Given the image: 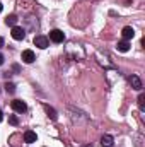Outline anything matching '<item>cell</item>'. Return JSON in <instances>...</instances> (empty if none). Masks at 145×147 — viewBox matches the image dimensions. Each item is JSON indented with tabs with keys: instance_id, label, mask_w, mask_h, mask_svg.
I'll return each instance as SVG.
<instances>
[{
	"instance_id": "ba28073f",
	"label": "cell",
	"mask_w": 145,
	"mask_h": 147,
	"mask_svg": "<svg viewBox=\"0 0 145 147\" xmlns=\"http://www.w3.org/2000/svg\"><path fill=\"white\" fill-rule=\"evenodd\" d=\"M121 34H123V38L128 41V39H132V38L135 36V31H133V28H132V26H126V28H123Z\"/></svg>"
},
{
	"instance_id": "52a82bcc",
	"label": "cell",
	"mask_w": 145,
	"mask_h": 147,
	"mask_svg": "<svg viewBox=\"0 0 145 147\" xmlns=\"http://www.w3.org/2000/svg\"><path fill=\"white\" fill-rule=\"evenodd\" d=\"M101 146L103 147H114V140H113V137L111 135H103L101 137Z\"/></svg>"
},
{
	"instance_id": "5bb4252c",
	"label": "cell",
	"mask_w": 145,
	"mask_h": 147,
	"mask_svg": "<svg viewBox=\"0 0 145 147\" xmlns=\"http://www.w3.org/2000/svg\"><path fill=\"white\" fill-rule=\"evenodd\" d=\"M5 91H7V92H14V91H15V86H14L12 82H7V84H5Z\"/></svg>"
},
{
	"instance_id": "8992f818",
	"label": "cell",
	"mask_w": 145,
	"mask_h": 147,
	"mask_svg": "<svg viewBox=\"0 0 145 147\" xmlns=\"http://www.w3.org/2000/svg\"><path fill=\"white\" fill-rule=\"evenodd\" d=\"M128 80H130L132 87H133V89H137V91H140V89L144 87V86H142V80H140L137 75H130V77H128Z\"/></svg>"
},
{
	"instance_id": "6da1fadb",
	"label": "cell",
	"mask_w": 145,
	"mask_h": 147,
	"mask_svg": "<svg viewBox=\"0 0 145 147\" xmlns=\"http://www.w3.org/2000/svg\"><path fill=\"white\" fill-rule=\"evenodd\" d=\"M10 106H12V110L17 111V113H24V111H28L26 103H24V101H21V99H14V101L10 103Z\"/></svg>"
},
{
	"instance_id": "3957f363",
	"label": "cell",
	"mask_w": 145,
	"mask_h": 147,
	"mask_svg": "<svg viewBox=\"0 0 145 147\" xmlns=\"http://www.w3.org/2000/svg\"><path fill=\"white\" fill-rule=\"evenodd\" d=\"M34 45H36L38 48L44 50V48H48V46H50V41H48V38H46V36H36V38H34Z\"/></svg>"
},
{
	"instance_id": "4fadbf2b",
	"label": "cell",
	"mask_w": 145,
	"mask_h": 147,
	"mask_svg": "<svg viewBox=\"0 0 145 147\" xmlns=\"http://www.w3.org/2000/svg\"><path fill=\"white\" fill-rule=\"evenodd\" d=\"M138 106H140V110H142V111L145 110V94H144V92L138 96Z\"/></svg>"
},
{
	"instance_id": "30bf717a",
	"label": "cell",
	"mask_w": 145,
	"mask_h": 147,
	"mask_svg": "<svg viewBox=\"0 0 145 147\" xmlns=\"http://www.w3.org/2000/svg\"><path fill=\"white\" fill-rule=\"evenodd\" d=\"M116 48H118V51H121V53H126V51L130 50V43H128L126 39H125V41H119Z\"/></svg>"
},
{
	"instance_id": "d6986e66",
	"label": "cell",
	"mask_w": 145,
	"mask_h": 147,
	"mask_svg": "<svg viewBox=\"0 0 145 147\" xmlns=\"http://www.w3.org/2000/svg\"><path fill=\"white\" fill-rule=\"evenodd\" d=\"M2 118H3V116H2V111H0V120H2Z\"/></svg>"
},
{
	"instance_id": "277c9868",
	"label": "cell",
	"mask_w": 145,
	"mask_h": 147,
	"mask_svg": "<svg viewBox=\"0 0 145 147\" xmlns=\"http://www.w3.org/2000/svg\"><path fill=\"white\" fill-rule=\"evenodd\" d=\"M34 60H36V57H34V51H33V50H24V51H22V62L33 63Z\"/></svg>"
},
{
	"instance_id": "5b68a950",
	"label": "cell",
	"mask_w": 145,
	"mask_h": 147,
	"mask_svg": "<svg viewBox=\"0 0 145 147\" xmlns=\"http://www.w3.org/2000/svg\"><path fill=\"white\" fill-rule=\"evenodd\" d=\"M12 38L14 39H17V41H21V39H24V36H26V33H24V29L22 28H17V26H14L12 28Z\"/></svg>"
},
{
	"instance_id": "ac0fdd59",
	"label": "cell",
	"mask_w": 145,
	"mask_h": 147,
	"mask_svg": "<svg viewBox=\"0 0 145 147\" xmlns=\"http://www.w3.org/2000/svg\"><path fill=\"white\" fill-rule=\"evenodd\" d=\"M2 9H3V5H2V3H0V12H2Z\"/></svg>"
},
{
	"instance_id": "e0dca14e",
	"label": "cell",
	"mask_w": 145,
	"mask_h": 147,
	"mask_svg": "<svg viewBox=\"0 0 145 147\" xmlns=\"http://www.w3.org/2000/svg\"><path fill=\"white\" fill-rule=\"evenodd\" d=\"M3 46V39H2V36H0V48Z\"/></svg>"
},
{
	"instance_id": "7a4b0ae2",
	"label": "cell",
	"mask_w": 145,
	"mask_h": 147,
	"mask_svg": "<svg viewBox=\"0 0 145 147\" xmlns=\"http://www.w3.org/2000/svg\"><path fill=\"white\" fill-rule=\"evenodd\" d=\"M50 39H51L53 43H63L65 34H63V31H60V29H53V31L50 33Z\"/></svg>"
},
{
	"instance_id": "9a60e30c",
	"label": "cell",
	"mask_w": 145,
	"mask_h": 147,
	"mask_svg": "<svg viewBox=\"0 0 145 147\" xmlns=\"http://www.w3.org/2000/svg\"><path fill=\"white\" fill-rule=\"evenodd\" d=\"M9 123H10V125H17V123H19L17 116H15V115H10V116H9Z\"/></svg>"
},
{
	"instance_id": "7c38bea8",
	"label": "cell",
	"mask_w": 145,
	"mask_h": 147,
	"mask_svg": "<svg viewBox=\"0 0 145 147\" xmlns=\"http://www.w3.org/2000/svg\"><path fill=\"white\" fill-rule=\"evenodd\" d=\"M15 22H17V16H14V14H12V16H9V17L5 19V24H7V26H12V28H14V26H15Z\"/></svg>"
},
{
	"instance_id": "2e32d148",
	"label": "cell",
	"mask_w": 145,
	"mask_h": 147,
	"mask_svg": "<svg viewBox=\"0 0 145 147\" xmlns=\"http://www.w3.org/2000/svg\"><path fill=\"white\" fill-rule=\"evenodd\" d=\"M2 63H3V55L0 53V65H2Z\"/></svg>"
},
{
	"instance_id": "8fae6325",
	"label": "cell",
	"mask_w": 145,
	"mask_h": 147,
	"mask_svg": "<svg viewBox=\"0 0 145 147\" xmlns=\"http://www.w3.org/2000/svg\"><path fill=\"white\" fill-rule=\"evenodd\" d=\"M44 111L48 113V116H50L51 120H56V118H58V116H56V111L53 110L51 106H48V105H44Z\"/></svg>"
},
{
	"instance_id": "9c48e42d",
	"label": "cell",
	"mask_w": 145,
	"mask_h": 147,
	"mask_svg": "<svg viewBox=\"0 0 145 147\" xmlns=\"http://www.w3.org/2000/svg\"><path fill=\"white\" fill-rule=\"evenodd\" d=\"M36 134L34 132H31V130H28V132H24V140L28 142V144H33V142H36Z\"/></svg>"
}]
</instances>
